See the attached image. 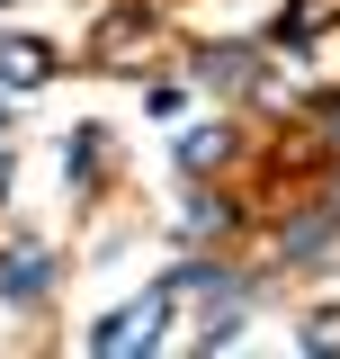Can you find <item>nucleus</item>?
Returning <instances> with one entry per match:
<instances>
[{"label": "nucleus", "mask_w": 340, "mask_h": 359, "mask_svg": "<svg viewBox=\"0 0 340 359\" xmlns=\"http://www.w3.org/2000/svg\"><path fill=\"white\" fill-rule=\"evenodd\" d=\"M332 233H340V198H332V207H313V216H296L287 233H278V261H323Z\"/></svg>", "instance_id": "nucleus-4"}, {"label": "nucleus", "mask_w": 340, "mask_h": 359, "mask_svg": "<svg viewBox=\"0 0 340 359\" xmlns=\"http://www.w3.org/2000/svg\"><path fill=\"white\" fill-rule=\"evenodd\" d=\"M0 198H9V153H0Z\"/></svg>", "instance_id": "nucleus-10"}, {"label": "nucleus", "mask_w": 340, "mask_h": 359, "mask_svg": "<svg viewBox=\"0 0 340 359\" xmlns=\"http://www.w3.org/2000/svg\"><path fill=\"white\" fill-rule=\"evenodd\" d=\"M36 81H54V45L27 27H0V90H36Z\"/></svg>", "instance_id": "nucleus-3"}, {"label": "nucleus", "mask_w": 340, "mask_h": 359, "mask_svg": "<svg viewBox=\"0 0 340 359\" xmlns=\"http://www.w3.org/2000/svg\"><path fill=\"white\" fill-rule=\"evenodd\" d=\"M323 117H332V135H340V99H323Z\"/></svg>", "instance_id": "nucleus-9"}, {"label": "nucleus", "mask_w": 340, "mask_h": 359, "mask_svg": "<svg viewBox=\"0 0 340 359\" xmlns=\"http://www.w3.org/2000/svg\"><path fill=\"white\" fill-rule=\"evenodd\" d=\"M179 224H188V233H233V207H224V198H215V189H188V198H179Z\"/></svg>", "instance_id": "nucleus-7"}, {"label": "nucleus", "mask_w": 340, "mask_h": 359, "mask_svg": "<svg viewBox=\"0 0 340 359\" xmlns=\"http://www.w3.org/2000/svg\"><path fill=\"white\" fill-rule=\"evenodd\" d=\"M54 278H63V261H54L45 243H9V252H0V306H36Z\"/></svg>", "instance_id": "nucleus-2"}, {"label": "nucleus", "mask_w": 340, "mask_h": 359, "mask_svg": "<svg viewBox=\"0 0 340 359\" xmlns=\"http://www.w3.org/2000/svg\"><path fill=\"white\" fill-rule=\"evenodd\" d=\"M233 162V126H179V171H215Z\"/></svg>", "instance_id": "nucleus-5"}, {"label": "nucleus", "mask_w": 340, "mask_h": 359, "mask_svg": "<svg viewBox=\"0 0 340 359\" xmlns=\"http://www.w3.org/2000/svg\"><path fill=\"white\" fill-rule=\"evenodd\" d=\"M197 81L206 90H242L251 81V45H206V54H197Z\"/></svg>", "instance_id": "nucleus-6"}, {"label": "nucleus", "mask_w": 340, "mask_h": 359, "mask_svg": "<svg viewBox=\"0 0 340 359\" xmlns=\"http://www.w3.org/2000/svg\"><path fill=\"white\" fill-rule=\"evenodd\" d=\"M63 162H72V189H90V162H99V126H81V135H72V153H63Z\"/></svg>", "instance_id": "nucleus-8"}, {"label": "nucleus", "mask_w": 340, "mask_h": 359, "mask_svg": "<svg viewBox=\"0 0 340 359\" xmlns=\"http://www.w3.org/2000/svg\"><path fill=\"white\" fill-rule=\"evenodd\" d=\"M332 198H340V189H332Z\"/></svg>", "instance_id": "nucleus-12"}, {"label": "nucleus", "mask_w": 340, "mask_h": 359, "mask_svg": "<svg viewBox=\"0 0 340 359\" xmlns=\"http://www.w3.org/2000/svg\"><path fill=\"white\" fill-rule=\"evenodd\" d=\"M0 135H9V108H0Z\"/></svg>", "instance_id": "nucleus-11"}, {"label": "nucleus", "mask_w": 340, "mask_h": 359, "mask_svg": "<svg viewBox=\"0 0 340 359\" xmlns=\"http://www.w3.org/2000/svg\"><path fill=\"white\" fill-rule=\"evenodd\" d=\"M162 306H170V287H153V297H134V306H117V314H99V323H90V351L99 359L108 351H153V341H162V332H153Z\"/></svg>", "instance_id": "nucleus-1"}]
</instances>
